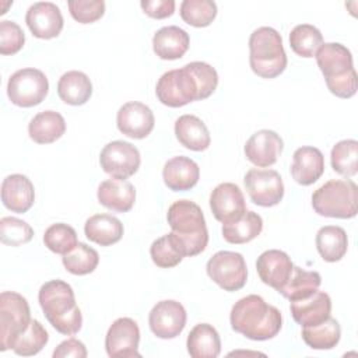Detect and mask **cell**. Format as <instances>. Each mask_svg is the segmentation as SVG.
Listing matches in <instances>:
<instances>
[{"label":"cell","instance_id":"1","mask_svg":"<svg viewBox=\"0 0 358 358\" xmlns=\"http://www.w3.org/2000/svg\"><path fill=\"white\" fill-rule=\"evenodd\" d=\"M218 85L217 70L204 62H190L164 73L155 87L157 98L169 108H180L208 98Z\"/></svg>","mask_w":358,"mask_h":358},{"label":"cell","instance_id":"2","mask_svg":"<svg viewBox=\"0 0 358 358\" xmlns=\"http://www.w3.org/2000/svg\"><path fill=\"white\" fill-rule=\"evenodd\" d=\"M231 327L255 341H264L275 337L282 326L281 312L267 303L259 295L241 298L231 309Z\"/></svg>","mask_w":358,"mask_h":358},{"label":"cell","instance_id":"3","mask_svg":"<svg viewBox=\"0 0 358 358\" xmlns=\"http://www.w3.org/2000/svg\"><path fill=\"white\" fill-rule=\"evenodd\" d=\"M38 299L53 329L64 336L78 333L83 326V315L70 284L63 280H50L39 288Z\"/></svg>","mask_w":358,"mask_h":358},{"label":"cell","instance_id":"4","mask_svg":"<svg viewBox=\"0 0 358 358\" xmlns=\"http://www.w3.org/2000/svg\"><path fill=\"white\" fill-rule=\"evenodd\" d=\"M316 63L324 76L329 91L338 98H351L358 90L357 71L351 52L341 43H323L316 55Z\"/></svg>","mask_w":358,"mask_h":358},{"label":"cell","instance_id":"5","mask_svg":"<svg viewBox=\"0 0 358 358\" xmlns=\"http://www.w3.org/2000/svg\"><path fill=\"white\" fill-rule=\"evenodd\" d=\"M166 220L179 239L185 256H196L207 248L208 231L199 204L185 199L178 200L168 208Z\"/></svg>","mask_w":358,"mask_h":358},{"label":"cell","instance_id":"6","mask_svg":"<svg viewBox=\"0 0 358 358\" xmlns=\"http://www.w3.org/2000/svg\"><path fill=\"white\" fill-rule=\"evenodd\" d=\"M249 50L250 69L262 78H275L287 67L282 38L271 27H260L252 32Z\"/></svg>","mask_w":358,"mask_h":358},{"label":"cell","instance_id":"7","mask_svg":"<svg viewBox=\"0 0 358 358\" xmlns=\"http://www.w3.org/2000/svg\"><path fill=\"white\" fill-rule=\"evenodd\" d=\"M312 207L322 217L354 218L358 213V187L351 179H331L313 192Z\"/></svg>","mask_w":358,"mask_h":358},{"label":"cell","instance_id":"8","mask_svg":"<svg viewBox=\"0 0 358 358\" xmlns=\"http://www.w3.org/2000/svg\"><path fill=\"white\" fill-rule=\"evenodd\" d=\"M31 310L28 301L14 291L0 294V350H13L20 334L31 323Z\"/></svg>","mask_w":358,"mask_h":358},{"label":"cell","instance_id":"9","mask_svg":"<svg viewBox=\"0 0 358 358\" xmlns=\"http://www.w3.org/2000/svg\"><path fill=\"white\" fill-rule=\"evenodd\" d=\"M49 81L46 76L34 67L17 70L7 83V95L11 103L21 108L39 105L48 95Z\"/></svg>","mask_w":358,"mask_h":358},{"label":"cell","instance_id":"10","mask_svg":"<svg viewBox=\"0 0 358 358\" xmlns=\"http://www.w3.org/2000/svg\"><path fill=\"white\" fill-rule=\"evenodd\" d=\"M208 277L224 291H238L245 287L248 280V267L245 257L238 252L220 250L206 266Z\"/></svg>","mask_w":358,"mask_h":358},{"label":"cell","instance_id":"11","mask_svg":"<svg viewBox=\"0 0 358 358\" xmlns=\"http://www.w3.org/2000/svg\"><path fill=\"white\" fill-rule=\"evenodd\" d=\"M243 183L250 200L260 207H273L284 197V183L274 169L252 168L246 172Z\"/></svg>","mask_w":358,"mask_h":358},{"label":"cell","instance_id":"12","mask_svg":"<svg viewBox=\"0 0 358 358\" xmlns=\"http://www.w3.org/2000/svg\"><path fill=\"white\" fill-rule=\"evenodd\" d=\"M140 162L141 157L138 150L133 144L122 140L108 143L99 154L101 168L116 179L133 176L138 171Z\"/></svg>","mask_w":358,"mask_h":358},{"label":"cell","instance_id":"13","mask_svg":"<svg viewBox=\"0 0 358 358\" xmlns=\"http://www.w3.org/2000/svg\"><path fill=\"white\" fill-rule=\"evenodd\" d=\"M140 329L130 317L116 319L108 329L105 348L110 358L140 357L138 352Z\"/></svg>","mask_w":358,"mask_h":358},{"label":"cell","instance_id":"14","mask_svg":"<svg viewBox=\"0 0 358 358\" xmlns=\"http://www.w3.org/2000/svg\"><path fill=\"white\" fill-rule=\"evenodd\" d=\"M186 317V310L180 302L165 299L152 306L148 316V324L158 338H175L183 331Z\"/></svg>","mask_w":358,"mask_h":358},{"label":"cell","instance_id":"15","mask_svg":"<svg viewBox=\"0 0 358 358\" xmlns=\"http://www.w3.org/2000/svg\"><path fill=\"white\" fill-rule=\"evenodd\" d=\"M210 208L215 220L222 224L236 221L246 211L242 190L231 182L220 183L210 194Z\"/></svg>","mask_w":358,"mask_h":358},{"label":"cell","instance_id":"16","mask_svg":"<svg viewBox=\"0 0 358 358\" xmlns=\"http://www.w3.org/2000/svg\"><path fill=\"white\" fill-rule=\"evenodd\" d=\"M116 124L119 131L124 136L141 140L152 131L155 119L152 110L145 103L131 101L119 108Z\"/></svg>","mask_w":358,"mask_h":358},{"label":"cell","instance_id":"17","mask_svg":"<svg viewBox=\"0 0 358 358\" xmlns=\"http://www.w3.org/2000/svg\"><path fill=\"white\" fill-rule=\"evenodd\" d=\"M25 22L34 36L52 39L62 32L64 21L60 8L55 3L38 1L28 8Z\"/></svg>","mask_w":358,"mask_h":358},{"label":"cell","instance_id":"18","mask_svg":"<svg viewBox=\"0 0 358 358\" xmlns=\"http://www.w3.org/2000/svg\"><path fill=\"white\" fill-rule=\"evenodd\" d=\"M284 150V141L273 130L263 129L249 137L245 144L246 158L256 166L266 168L277 162L278 157Z\"/></svg>","mask_w":358,"mask_h":358},{"label":"cell","instance_id":"19","mask_svg":"<svg viewBox=\"0 0 358 358\" xmlns=\"http://www.w3.org/2000/svg\"><path fill=\"white\" fill-rule=\"evenodd\" d=\"M292 268L294 263L291 257L278 249L263 252L256 262V270L260 280L277 292L287 284Z\"/></svg>","mask_w":358,"mask_h":358},{"label":"cell","instance_id":"20","mask_svg":"<svg viewBox=\"0 0 358 358\" xmlns=\"http://www.w3.org/2000/svg\"><path fill=\"white\" fill-rule=\"evenodd\" d=\"M289 309L294 320L302 327L316 326L330 316L331 299L329 294L317 289L306 298L291 301Z\"/></svg>","mask_w":358,"mask_h":358},{"label":"cell","instance_id":"21","mask_svg":"<svg viewBox=\"0 0 358 358\" xmlns=\"http://www.w3.org/2000/svg\"><path fill=\"white\" fill-rule=\"evenodd\" d=\"M1 201L13 213H27L35 201L32 182L21 173L6 176L1 183Z\"/></svg>","mask_w":358,"mask_h":358},{"label":"cell","instance_id":"22","mask_svg":"<svg viewBox=\"0 0 358 358\" xmlns=\"http://www.w3.org/2000/svg\"><path fill=\"white\" fill-rule=\"evenodd\" d=\"M96 197L101 206L115 213H127L136 201V189L126 179H106L98 186Z\"/></svg>","mask_w":358,"mask_h":358},{"label":"cell","instance_id":"23","mask_svg":"<svg viewBox=\"0 0 358 358\" xmlns=\"http://www.w3.org/2000/svg\"><path fill=\"white\" fill-rule=\"evenodd\" d=\"M324 172V157L316 147H299L292 157L291 175L302 186L313 185Z\"/></svg>","mask_w":358,"mask_h":358},{"label":"cell","instance_id":"24","mask_svg":"<svg viewBox=\"0 0 358 358\" xmlns=\"http://www.w3.org/2000/svg\"><path fill=\"white\" fill-rule=\"evenodd\" d=\"M200 178L199 165L189 157H173L168 159L162 169V179L168 189L186 192L194 187Z\"/></svg>","mask_w":358,"mask_h":358},{"label":"cell","instance_id":"25","mask_svg":"<svg viewBox=\"0 0 358 358\" xmlns=\"http://www.w3.org/2000/svg\"><path fill=\"white\" fill-rule=\"evenodd\" d=\"M189 45V34L176 25L162 27L152 38L154 53L162 60L180 59L187 52Z\"/></svg>","mask_w":358,"mask_h":358},{"label":"cell","instance_id":"26","mask_svg":"<svg viewBox=\"0 0 358 358\" xmlns=\"http://www.w3.org/2000/svg\"><path fill=\"white\" fill-rule=\"evenodd\" d=\"M175 136L185 148L192 151H204L211 143L206 123L194 115H183L176 119Z\"/></svg>","mask_w":358,"mask_h":358},{"label":"cell","instance_id":"27","mask_svg":"<svg viewBox=\"0 0 358 358\" xmlns=\"http://www.w3.org/2000/svg\"><path fill=\"white\" fill-rule=\"evenodd\" d=\"M87 239L101 246H110L123 236V224L110 214L91 215L84 225Z\"/></svg>","mask_w":358,"mask_h":358},{"label":"cell","instance_id":"28","mask_svg":"<svg viewBox=\"0 0 358 358\" xmlns=\"http://www.w3.org/2000/svg\"><path fill=\"white\" fill-rule=\"evenodd\" d=\"M66 131V120L56 110H43L35 115L28 124L31 140L38 144H50Z\"/></svg>","mask_w":358,"mask_h":358},{"label":"cell","instance_id":"29","mask_svg":"<svg viewBox=\"0 0 358 358\" xmlns=\"http://www.w3.org/2000/svg\"><path fill=\"white\" fill-rule=\"evenodd\" d=\"M186 345L192 358H217L221 352L220 334L208 323L196 324L187 336Z\"/></svg>","mask_w":358,"mask_h":358},{"label":"cell","instance_id":"30","mask_svg":"<svg viewBox=\"0 0 358 358\" xmlns=\"http://www.w3.org/2000/svg\"><path fill=\"white\" fill-rule=\"evenodd\" d=\"M57 94L67 105H84L92 95V83L85 73L71 70L59 78Z\"/></svg>","mask_w":358,"mask_h":358},{"label":"cell","instance_id":"31","mask_svg":"<svg viewBox=\"0 0 358 358\" xmlns=\"http://www.w3.org/2000/svg\"><path fill=\"white\" fill-rule=\"evenodd\" d=\"M348 248L347 232L337 225L322 227L316 234V249L322 259L329 263L344 257Z\"/></svg>","mask_w":358,"mask_h":358},{"label":"cell","instance_id":"32","mask_svg":"<svg viewBox=\"0 0 358 358\" xmlns=\"http://www.w3.org/2000/svg\"><path fill=\"white\" fill-rule=\"evenodd\" d=\"M263 229V220L255 211H245L236 221L222 224V238L228 243L242 245L253 241L260 235Z\"/></svg>","mask_w":358,"mask_h":358},{"label":"cell","instance_id":"33","mask_svg":"<svg viewBox=\"0 0 358 358\" xmlns=\"http://www.w3.org/2000/svg\"><path fill=\"white\" fill-rule=\"evenodd\" d=\"M320 284L322 277L317 271H309L294 266L287 284L278 291V294H281L284 298L289 301H296L306 298L315 291H317Z\"/></svg>","mask_w":358,"mask_h":358},{"label":"cell","instance_id":"34","mask_svg":"<svg viewBox=\"0 0 358 358\" xmlns=\"http://www.w3.org/2000/svg\"><path fill=\"white\" fill-rule=\"evenodd\" d=\"M341 337V327L338 322L329 316L324 322L316 326H308L302 329V338L313 350H331Z\"/></svg>","mask_w":358,"mask_h":358},{"label":"cell","instance_id":"35","mask_svg":"<svg viewBox=\"0 0 358 358\" xmlns=\"http://www.w3.org/2000/svg\"><path fill=\"white\" fill-rule=\"evenodd\" d=\"M150 256L155 266L161 268H171L178 266L185 256L183 248L173 232H169L151 243Z\"/></svg>","mask_w":358,"mask_h":358},{"label":"cell","instance_id":"36","mask_svg":"<svg viewBox=\"0 0 358 358\" xmlns=\"http://www.w3.org/2000/svg\"><path fill=\"white\" fill-rule=\"evenodd\" d=\"M62 262L69 273L74 275H85L96 268L99 263V255L87 243L78 242L74 249L63 255Z\"/></svg>","mask_w":358,"mask_h":358},{"label":"cell","instance_id":"37","mask_svg":"<svg viewBox=\"0 0 358 358\" xmlns=\"http://www.w3.org/2000/svg\"><path fill=\"white\" fill-rule=\"evenodd\" d=\"M331 168L345 176L351 178L358 172V141L348 138L336 143L330 154Z\"/></svg>","mask_w":358,"mask_h":358},{"label":"cell","instance_id":"38","mask_svg":"<svg viewBox=\"0 0 358 358\" xmlns=\"http://www.w3.org/2000/svg\"><path fill=\"white\" fill-rule=\"evenodd\" d=\"M322 45V32L310 24H299L289 34V46L301 57H313Z\"/></svg>","mask_w":358,"mask_h":358},{"label":"cell","instance_id":"39","mask_svg":"<svg viewBox=\"0 0 358 358\" xmlns=\"http://www.w3.org/2000/svg\"><path fill=\"white\" fill-rule=\"evenodd\" d=\"M49 341V334L39 320L32 319L27 330L18 336L13 345V351L21 357L36 355Z\"/></svg>","mask_w":358,"mask_h":358},{"label":"cell","instance_id":"40","mask_svg":"<svg viewBox=\"0 0 358 358\" xmlns=\"http://www.w3.org/2000/svg\"><path fill=\"white\" fill-rule=\"evenodd\" d=\"M180 17L192 27H208L217 17V4L211 0H183Z\"/></svg>","mask_w":358,"mask_h":358},{"label":"cell","instance_id":"41","mask_svg":"<svg viewBox=\"0 0 358 358\" xmlns=\"http://www.w3.org/2000/svg\"><path fill=\"white\" fill-rule=\"evenodd\" d=\"M43 243L45 246L57 255H66L71 249L76 248L77 242V232L73 227L57 222L50 225L43 235Z\"/></svg>","mask_w":358,"mask_h":358},{"label":"cell","instance_id":"42","mask_svg":"<svg viewBox=\"0 0 358 358\" xmlns=\"http://www.w3.org/2000/svg\"><path fill=\"white\" fill-rule=\"evenodd\" d=\"M34 236L31 225L15 217H3L0 220V239L8 246H21Z\"/></svg>","mask_w":358,"mask_h":358},{"label":"cell","instance_id":"43","mask_svg":"<svg viewBox=\"0 0 358 358\" xmlns=\"http://www.w3.org/2000/svg\"><path fill=\"white\" fill-rule=\"evenodd\" d=\"M71 17L80 24H91L105 14L103 0H70L67 3Z\"/></svg>","mask_w":358,"mask_h":358},{"label":"cell","instance_id":"44","mask_svg":"<svg viewBox=\"0 0 358 358\" xmlns=\"http://www.w3.org/2000/svg\"><path fill=\"white\" fill-rule=\"evenodd\" d=\"M25 43V35L21 27L8 20L0 21V53L7 55H15L22 49Z\"/></svg>","mask_w":358,"mask_h":358},{"label":"cell","instance_id":"45","mask_svg":"<svg viewBox=\"0 0 358 358\" xmlns=\"http://www.w3.org/2000/svg\"><path fill=\"white\" fill-rule=\"evenodd\" d=\"M140 6L148 17L157 18V20L168 18L175 11L173 0H143Z\"/></svg>","mask_w":358,"mask_h":358},{"label":"cell","instance_id":"46","mask_svg":"<svg viewBox=\"0 0 358 358\" xmlns=\"http://www.w3.org/2000/svg\"><path fill=\"white\" fill-rule=\"evenodd\" d=\"M87 348L84 343L80 340L71 337L64 341H62L56 350L53 351L55 358H66V357H74V358H85L87 357Z\"/></svg>","mask_w":358,"mask_h":358}]
</instances>
